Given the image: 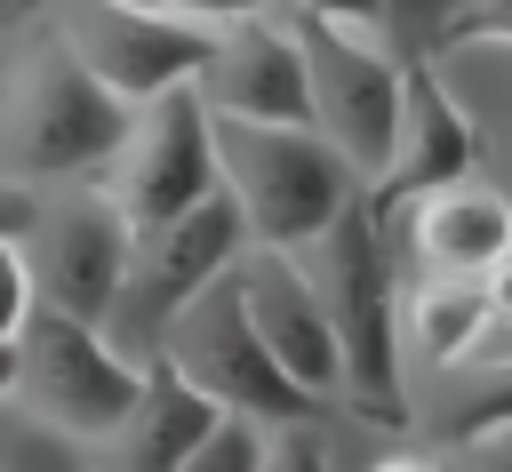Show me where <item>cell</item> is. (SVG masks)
Segmentation results:
<instances>
[{"instance_id": "cell-2", "label": "cell", "mask_w": 512, "mask_h": 472, "mask_svg": "<svg viewBox=\"0 0 512 472\" xmlns=\"http://www.w3.org/2000/svg\"><path fill=\"white\" fill-rule=\"evenodd\" d=\"M128 128V104L80 72V56L48 32V16H24V40L0 72V184H64L96 176Z\"/></svg>"}, {"instance_id": "cell-25", "label": "cell", "mask_w": 512, "mask_h": 472, "mask_svg": "<svg viewBox=\"0 0 512 472\" xmlns=\"http://www.w3.org/2000/svg\"><path fill=\"white\" fill-rule=\"evenodd\" d=\"M480 296H488V320H496V328L512 336V248H504V256H496V264L480 272Z\"/></svg>"}, {"instance_id": "cell-12", "label": "cell", "mask_w": 512, "mask_h": 472, "mask_svg": "<svg viewBox=\"0 0 512 472\" xmlns=\"http://www.w3.org/2000/svg\"><path fill=\"white\" fill-rule=\"evenodd\" d=\"M472 160H480V136H472V120H464V104L440 88L432 56H408V64H400L392 152H384V168H376V184H368V208L384 216V208H400V200H416V192H440V184L472 176Z\"/></svg>"}, {"instance_id": "cell-15", "label": "cell", "mask_w": 512, "mask_h": 472, "mask_svg": "<svg viewBox=\"0 0 512 472\" xmlns=\"http://www.w3.org/2000/svg\"><path fill=\"white\" fill-rule=\"evenodd\" d=\"M384 224L408 232V248L424 256V272H448V280H480L504 248H512V200L480 176H456L440 192H416L400 208H384Z\"/></svg>"}, {"instance_id": "cell-14", "label": "cell", "mask_w": 512, "mask_h": 472, "mask_svg": "<svg viewBox=\"0 0 512 472\" xmlns=\"http://www.w3.org/2000/svg\"><path fill=\"white\" fill-rule=\"evenodd\" d=\"M216 416H224V408H216L208 392H192V384L152 352V360H136V400L120 408V424L96 432L80 456H88V472H176Z\"/></svg>"}, {"instance_id": "cell-13", "label": "cell", "mask_w": 512, "mask_h": 472, "mask_svg": "<svg viewBox=\"0 0 512 472\" xmlns=\"http://www.w3.org/2000/svg\"><path fill=\"white\" fill-rule=\"evenodd\" d=\"M192 96L216 120H304V56L272 8L232 16L208 32V56L192 72Z\"/></svg>"}, {"instance_id": "cell-9", "label": "cell", "mask_w": 512, "mask_h": 472, "mask_svg": "<svg viewBox=\"0 0 512 472\" xmlns=\"http://www.w3.org/2000/svg\"><path fill=\"white\" fill-rule=\"evenodd\" d=\"M48 32L80 56V72L96 88H112L120 104H144L160 88H184L208 56V32L200 16H176L160 0H40Z\"/></svg>"}, {"instance_id": "cell-24", "label": "cell", "mask_w": 512, "mask_h": 472, "mask_svg": "<svg viewBox=\"0 0 512 472\" xmlns=\"http://www.w3.org/2000/svg\"><path fill=\"white\" fill-rule=\"evenodd\" d=\"M32 304H40V296H32V264H24V248L0 232V344L32 320Z\"/></svg>"}, {"instance_id": "cell-22", "label": "cell", "mask_w": 512, "mask_h": 472, "mask_svg": "<svg viewBox=\"0 0 512 472\" xmlns=\"http://www.w3.org/2000/svg\"><path fill=\"white\" fill-rule=\"evenodd\" d=\"M256 472H336L320 448V424H264V464Z\"/></svg>"}, {"instance_id": "cell-29", "label": "cell", "mask_w": 512, "mask_h": 472, "mask_svg": "<svg viewBox=\"0 0 512 472\" xmlns=\"http://www.w3.org/2000/svg\"><path fill=\"white\" fill-rule=\"evenodd\" d=\"M0 400H8V344H0Z\"/></svg>"}, {"instance_id": "cell-16", "label": "cell", "mask_w": 512, "mask_h": 472, "mask_svg": "<svg viewBox=\"0 0 512 472\" xmlns=\"http://www.w3.org/2000/svg\"><path fill=\"white\" fill-rule=\"evenodd\" d=\"M488 336H496V320H488L480 280L424 272V288H400V360L416 352L424 368H456V360L480 352Z\"/></svg>"}, {"instance_id": "cell-11", "label": "cell", "mask_w": 512, "mask_h": 472, "mask_svg": "<svg viewBox=\"0 0 512 472\" xmlns=\"http://www.w3.org/2000/svg\"><path fill=\"white\" fill-rule=\"evenodd\" d=\"M232 288H240V312H248L256 344L280 360V376L304 384L320 408H336L344 400V368H336V336H328V312H320L304 264L288 248H240Z\"/></svg>"}, {"instance_id": "cell-5", "label": "cell", "mask_w": 512, "mask_h": 472, "mask_svg": "<svg viewBox=\"0 0 512 472\" xmlns=\"http://www.w3.org/2000/svg\"><path fill=\"white\" fill-rule=\"evenodd\" d=\"M240 248H248V232H240V208H232L224 192H208V200H192L184 216L136 232V240H128L120 296H112V312H104L112 352L152 360L160 336H168V320H176L208 280H224V272L240 264Z\"/></svg>"}, {"instance_id": "cell-7", "label": "cell", "mask_w": 512, "mask_h": 472, "mask_svg": "<svg viewBox=\"0 0 512 472\" xmlns=\"http://www.w3.org/2000/svg\"><path fill=\"white\" fill-rule=\"evenodd\" d=\"M272 8V0H264ZM304 56V120L336 144V160L360 176V192L376 184L384 152H392V112H400V56L384 40H360V32H336V24H312V16H288L272 8Z\"/></svg>"}, {"instance_id": "cell-1", "label": "cell", "mask_w": 512, "mask_h": 472, "mask_svg": "<svg viewBox=\"0 0 512 472\" xmlns=\"http://www.w3.org/2000/svg\"><path fill=\"white\" fill-rule=\"evenodd\" d=\"M328 312L336 336V368H344V408L368 424H408V368H400V272H392V224L368 208V192L312 232L304 248H288Z\"/></svg>"}, {"instance_id": "cell-4", "label": "cell", "mask_w": 512, "mask_h": 472, "mask_svg": "<svg viewBox=\"0 0 512 472\" xmlns=\"http://www.w3.org/2000/svg\"><path fill=\"white\" fill-rule=\"evenodd\" d=\"M128 400H136V360L112 352L104 328L32 304V320L8 336V408H24L32 424L88 448L96 432L120 424Z\"/></svg>"}, {"instance_id": "cell-6", "label": "cell", "mask_w": 512, "mask_h": 472, "mask_svg": "<svg viewBox=\"0 0 512 472\" xmlns=\"http://www.w3.org/2000/svg\"><path fill=\"white\" fill-rule=\"evenodd\" d=\"M160 360H168L192 392H208L224 416H248V424H320V400H312L304 384H288V376H280V360L256 344V328H248V312H240L232 272H224V280H208V288L168 320Z\"/></svg>"}, {"instance_id": "cell-3", "label": "cell", "mask_w": 512, "mask_h": 472, "mask_svg": "<svg viewBox=\"0 0 512 472\" xmlns=\"http://www.w3.org/2000/svg\"><path fill=\"white\" fill-rule=\"evenodd\" d=\"M208 152H216V192L240 208L248 248H304L360 200V176L336 160V144L312 120H216L208 112Z\"/></svg>"}, {"instance_id": "cell-28", "label": "cell", "mask_w": 512, "mask_h": 472, "mask_svg": "<svg viewBox=\"0 0 512 472\" xmlns=\"http://www.w3.org/2000/svg\"><path fill=\"white\" fill-rule=\"evenodd\" d=\"M40 0H0V24H16V16H32Z\"/></svg>"}, {"instance_id": "cell-27", "label": "cell", "mask_w": 512, "mask_h": 472, "mask_svg": "<svg viewBox=\"0 0 512 472\" xmlns=\"http://www.w3.org/2000/svg\"><path fill=\"white\" fill-rule=\"evenodd\" d=\"M368 472H448V464H432V456H384V464H368Z\"/></svg>"}, {"instance_id": "cell-18", "label": "cell", "mask_w": 512, "mask_h": 472, "mask_svg": "<svg viewBox=\"0 0 512 472\" xmlns=\"http://www.w3.org/2000/svg\"><path fill=\"white\" fill-rule=\"evenodd\" d=\"M0 472H88L80 440L32 424L24 408H0Z\"/></svg>"}, {"instance_id": "cell-19", "label": "cell", "mask_w": 512, "mask_h": 472, "mask_svg": "<svg viewBox=\"0 0 512 472\" xmlns=\"http://www.w3.org/2000/svg\"><path fill=\"white\" fill-rule=\"evenodd\" d=\"M264 464V424H248V416H216L208 432H200V448L176 464V472H256Z\"/></svg>"}, {"instance_id": "cell-10", "label": "cell", "mask_w": 512, "mask_h": 472, "mask_svg": "<svg viewBox=\"0 0 512 472\" xmlns=\"http://www.w3.org/2000/svg\"><path fill=\"white\" fill-rule=\"evenodd\" d=\"M96 184L112 192V208L128 216V232H152V224H168V216H184L192 200L216 192L208 104L192 96V80L128 104V128H120L112 160L96 168Z\"/></svg>"}, {"instance_id": "cell-23", "label": "cell", "mask_w": 512, "mask_h": 472, "mask_svg": "<svg viewBox=\"0 0 512 472\" xmlns=\"http://www.w3.org/2000/svg\"><path fill=\"white\" fill-rule=\"evenodd\" d=\"M464 40H504L512 48V0H456L448 24H440V48H464Z\"/></svg>"}, {"instance_id": "cell-20", "label": "cell", "mask_w": 512, "mask_h": 472, "mask_svg": "<svg viewBox=\"0 0 512 472\" xmlns=\"http://www.w3.org/2000/svg\"><path fill=\"white\" fill-rule=\"evenodd\" d=\"M288 16H312V24H336V32H360V40H384L392 48V16L384 0H272Z\"/></svg>"}, {"instance_id": "cell-26", "label": "cell", "mask_w": 512, "mask_h": 472, "mask_svg": "<svg viewBox=\"0 0 512 472\" xmlns=\"http://www.w3.org/2000/svg\"><path fill=\"white\" fill-rule=\"evenodd\" d=\"M464 472H512V432H496V440H472V448H464Z\"/></svg>"}, {"instance_id": "cell-21", "label": "cell", "mask_w": 512, "mask_h": 472, "mask_svg": "<svg viewBox=\"0 0 512 472\" xmlns=\"http://www.w3.org/2000/svg\"><path fill=\"white\" fill-rule=\"evenodd\" d=\"M448 8H456V0H384V16H392V56H400V64H408V56H432Z\"/></svg>"}, {"instance_id": "cell-8", "label": "cell", "mask_w": 512, "mask_h": 472, "mask_svg": "<svg viewBox=\"0 0 512 472\" xmlns=\"http://www.w3.org/2000/svg\"><path fill=\"white\" fill-rule=\"evenodd\" d=\"M128 216L112 208V192L96 176H64L32 192V224H24V264H32V296L48 312H72L88 328H104L120 272H128Z\"/></svg>"}, {"instance_id": "cell-17", "label": "cell", "mask_w": 512, "mask_h": 472, "mask_svg": "<svg viewBox=\"0 0 512 472\" xmlns=\"http://www.w3.org/2000/svg\"><path fill=\"white\" fill-rule=\"evenodd\" d=\"M432 376H440L432 432L448 448H472V440L512 432V344H480V352H464L456 368H432Z\"/></svg>"}]
</instances>
